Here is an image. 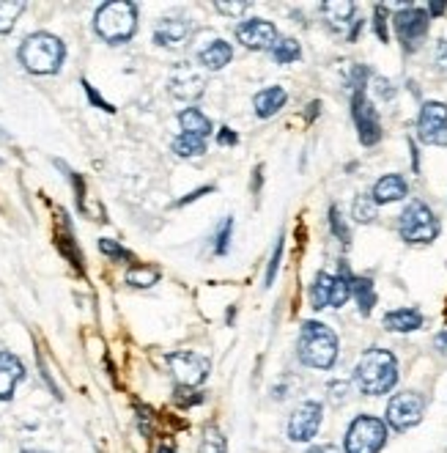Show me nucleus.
<instances>
[{"instance_id": "nucleus-1", "label": "nucleus", "mask_w": 447, "mask_h": 453, "mask_svg": "<svg viewBox=\"0 0 447 453\" xmlns=\"http://www.w3.org/2000/svg\"><path fill=\"white\" fill-rule=\"evenodd\" d=\"M354 380L365 395H384L398 382V360L387 349H367L354 371Z\"/></svg>"}, {"instance_id": "nucleus-2", "label": "nucleus", "mask_w": 447, "mask_h": 453, "mask_svg": "<svg viewBox=\"0 0 447 453\" xmlns=\"http://www.w3.org/2000/svg\"><path fill=\"white\" fill-rule=\"evenodd\" d=\"M138 28V9L129 0H110L102 4L94 17V31L102 42L108 44H124L133 39Z\"/></svg>"}, {"instance_id": "nucleus-3", "label": "nucleus", "mask_w": 447, "mask_h": 453, "mask_svg": "<svg viewBox=\"0 0 447 453\" xmlns=\"http://www.w3.org/2000/svg\"><path fill=\"white\" fill-rule=\"evenodd\" d=\"M297 355L307 368L327 371L337 360V335L322 322H305L297 341Z\"/></svg>"}, {"instance_id": "nucleus-4", "label": "nucleus", "mask_w": 447, "mask_h": 453, "mask_svg": "<svg viewBox=\"0 0 447 453\" xmlns=\"http://www.w3.org/2000/svg\"><path fill=\"white\" fill-rule=\"evenodd\" d=\"M66 58V47L52 34H31L19 47L22 66L34 74H56Z\"/></svg>"}, {"instance_id": "nucleus-5", "label": "nucleus", "mask_w": 447, "mask_h": 453, "mask_svg": "<svg viewBox=\"0 0 447 453\" xmlns=\"http://www.w3.org/2000/svg\"><path fill=\"white\" fill-rule=\"evenodd\" d=\"M398 234L409 245H431L439 236V220L423 201H409V206L401 211Z\"/></svg>"}, {"instance_id": "nucleus-6", "label": "nucleus", "mask_w": 447, "mask_h": 453, "mask_svg": "<svg viewBox=\"0 0 447 453\" xmlns=\"http://www.w3.org/2000/svg\"><path fill=\"white\" fill-rule=\"evenodd\" d=\"M387 442V423L374 415H360L346 432V453H379Z\"/></svg>"}, {"instance_id": "nucleus-7", "label": "nucleus", "mask_w": 447, "mask_h": 453, "mask_svg": "<svg viewBox=\"0 0 447 453\" xmlns=\"http://www.w3.org/2000/svg\"><path fill=\"white\" fill-rule=\"evenodd\" d=\"M349 297H352V275L346 266L340 275H330V273L315 275V283L310 288L313 308H344Z\"/></svg>"}, {"instance_id": "nucleus-8", "label": "nucleus", "mask_w": 447, "mask_h": 453, "mask_svg": "<svg viewBox=\"0 0 447 453\" xmlns=\"http://www.w3.org/2000/svg\"><path fill=\"white\" fill-rule=\"evenodd\" d=\"M423 415H426V398L420 393H414V390L396 393L390 398V404H387V423L396 432L414 429V426L423 420Z\"/></svg>"}, {"instance_id": "nucleus-9", "label": "nucleus", "mask_w": 447, "mask_h": 453, "mask_svg": "<svg viewBox=\"0 0 447 453\" xmlns=\"http://www.w3.org/2000/svg\"><path fill=\"white\" fill-rule=\"evenodd\" d=\"M396 34L404 44L406 52H414L420 50V44L426 42V34H428V25H431V17L428 12L417 9V6H406L396 14Z\"/></svg>"}, {"instance_id": "nucleus-10", "label": "nucleus", "mask_w": 447, "mask_h": 453, "mask_svg": "<svg viewBox=\"0 0 447 453\" xmlns=\"http://www.w3.org/2000/svg\"><path fill=\"white\" fill-rule=\"evenodd\" d=\"M168 365L173 371L178 388H195L208 377V371H212V363L198 352H173L168 355Z\"/></svg>"}, {"instance_id": "nucleus-11", "label": "nucleus", "mask_w": 447, "mask_h": 453, "mask_svg": "<svg viewBox=\"0 0 447 453\" xmlns=\"http://www.w3.org/2000/svg\"><path fill=\"white\" fill-rule=\"evenodd\" d=\"M417 135L428 146H447V104L426 102L417 119Z\"/></svg>"}, {"instance_id": "nucleus-12", "label": "nucleus", "mask_w": 447, "mask_h": 453, "mask_svg": "<svg viewBox=\"0 0 447 453\" xmlns=\"http://www.w3.org/2000/svg\"><path fill=\"white\" fill-rule=\"evenodd\" d=\"M352 116L360 132L362 146H376L382 141V121L374 108V102L365 96V91H354L352 96Z\"/></svg>"}, {"instance_id": "nucleus-13", "label": "nucleus", "mask_w": 447, "mask_h": 453, "mask_svg": "<svg viewBox=\"0 0 447 453\" xmlns=\"http://www.w3.org/2000/svg\"><path fill=\"white\" fill-rule=\"evenodd\" d=\"M168 91H170L173 99L195 102V99L206 91V74H203L201 69H195L193 64H178V66L170 72Z\"/></svg>"}, {"instance_id": "nucleus-14", "label": "nucleus", "mask_w": 447, "mask_h": 453, "mask_svg": "<svg viewBox=\"0 0 447 453\" xmlns=\"http://www.w3.org/2000/svg\"><path fill=\"white\" fill-rule=\"evenodd\" d=\"M322 429V404L305 402L294 410L292 420H288V437L294 442H310Z\"/></svg>"}, {"instance_id": "nucleus-15", "label": "nucleus", "mask_w": 447, "mask_h": 453, "mask_svg": "<svg viewBox=\"0 0 447 453\" xmlns=\"http://www.w3.org/2000/svg\"><path fill=\"white\" fill-rule=\"evenodd\" d=\"M236 39H239L247 50H272L277 36V28L267 19H247L236 25Z\"/></svg>"}, {"instance_id": "nucleus-16", "label": "nucleus", "mask_w": 447, "mask_h": 453, "mask_svg": "<svg viewBox=\"0 0 447 453\" xmlns=\"http://www.w3.org/2000/svg\"><path fill=\"white\" fill-rule=\"evenodd\" d=\"M190 36H193V25L181 17H165V19L156 22V28H154V42L160 47H168V50L184 47L190 42Z\"/></svg>"}, {"instance_id": "nucleus-17", "label": "nucleus", "mask_w": 447, "mask_h": 453, "mask_svg": "<svg viewBox=\"0 0 447 453\" xmlns=\"http://www.w3.org/2000/svg\"><path fill=\"white\" fill-rule=\"evenodd\" d=\"M22 377H25L22 363L9 352H0V402H9Z\"/></svg>"}, {"instance_id": "nucleus-18", "label": "nucleus", "mask_w": 447, "mask_h": 453, "mask_svg": "<svg viewBox=\"0 0 447 453\" xmlns=\"http://www.w3.org/2000/svg\"><path fill=\"white\" fill-rule=\"evenodd\" d=\"M354 4H349V0H330V4H322V12L327 17V25L335 31V34H344L354 19Z\"/></svg>"}, {"instance_id": "nucleus-19", "label": "nucleus", "mask_w": 447, "mask_h": 453, "mask_svg": "<svg viewBox=\"0 0 447 453\" xmlns=\"http://www.w3.org/2000/svg\"><path fill=\"white\" fill-rule=\"evenodd\" d=\"M233 58V47L223 39H215V42H208L201 52H198V61L203 64V69L208 72H220L223 66H228Z\"/></svg>"}, {"instance_id": "nucleus-20", "label": "nucleus", "mask_w": 447, "mask_h": 453, "mask_svg": "<svg viewBox=\"0 0 447 453\" xmlns=\"http://www.w3.org/2000/svg\"><path fill=\"white\" fill-rule=\"evenodd\" d=\"M384 327L390 333H412L423 327V313L417 308H398V311H390L384 316Z\"/></svg>"}, {"instance_id": "nucleus-21", "label": "nucleus", "mask_w": 447, "mask_h": 453, "mask_svg": "<svg viewBox=\"0 0 447 453\" xmlns=\"http://www.w3.org/2000/svg\"><path fill=\"white\" fill-rule=\"evenodd\" d=\"M285 99H288V94H285L280 86H269V88H264V91H258V94L253 96L255 116H261V119L275 116V113L283 108V104H285Z\"/></svg>"}, {"instance_id": "nucleus-22", "label": "nucleus", "mask_w": 447, "mask_h": 453, "mask_svg": "<svg viewBox=\"0 0 447 453\" xmlns=\"http://www.w3.org/2000/svg\"><path fill=\"white\" fill-rule=\"evenodd\" d=\"M178 124H181V135H193V138H201L206 141L208 135H212V121H208L198 108H187L178 113Z\"/></svg>"}, {"instance_id": "nucleus-23", "label": "nucleus", "mask_w": 447, "mask_h": 453, "mask_svg": "<svg viewBox=\"0 0 447 453\" xmlns=\"http://www.w3.org/2000/svg\"><path fill=\"white\" fill-rule=\"evenodd\" d=\"M374 201L376 203H392V201H401L406 198V181L398 176V173H390V176H382L374 188Z\"/></svg>"}, {"instance_id": "nucleus-24", "label": "nucleus", "mask_w": 447, "mask_h": 453, "mask_svg": "<svg viewBox=\"0 0 447 453\" xmlns=\"http://www.w3.org/2000/svg\"><path fill=\"white\" fill-rule=\"evenodd\" d=\"M352 297L357 300L362 316L371 313L374 305H376V288H374V280H371V278H354V275H352Z\"/></svg>"}, {"instance_id": "nucleus-25", "label": "nucleus", "mask_w": 447, "mask_h": 453, "mask_svg": "<svg viewBox=\"0 0 447 453\" xmlns=\"http://www.w3.org/2000/svg\"><path fill=\"white\" fill-rule=\"evenodd\" d=\"M272 56H275L277 64H294V61H299V56H302V47H299V42H294V39L280 36V39L275 42V47H272Z\"/></svg>"}, {"instance_id": "nucleus-26", "label": "nucleus", "mask_w": 447, "mask_h": 453, "mask_svg": "<svg viewBox=\"0 0 447 453\" xmlns=\"http://www.w3.org/2000/svg\"><path fill=\"white\" fill-rule=\"evenodd\" d=\"M22 12H25L22 0H0V34H9Z\"/></svg>"}, {"instance_id": "nucleus-27", "label": "nucleus", "mask_w": 447, "mask_h": 453, "mask_svg": "<svg viewBox=\"0 0 447 453\" xmlns=\"http://www.w3.org/2000/svg\"><path fill=\"white\" fill-rule=\"evenodd\" d=\"M160 280V270L156 266H133V270L126 273V283H133L138 288H148Z\"/></svg>"}, {"instance_id": "nucleus-28", "label": "nucleus", "mask_w": 447, "mask_h": 453, "mask_svg": "<svg viewBox=\"0 0 447 453\" xmlns=\"http://www.w3.org/2000/svg\"><path fill=\"white\" fill-rule=\"evenodd\" d=\"M173 151L178 157H203L206 154V141L193 138V135H178L173 141Z\"/></svg>"}, {"instance_id": "nucleus-29", "label": "nucleus", "mask_w": 447, "mask_h": 453, "mask_svg": "<svg viewBox=\"0 0 447 453\" xmlns=\"http://www.w3.org/2000/svg\"><path fill=\"white\" fill-rule=\"evenodd\" d=\"M352 215L357 223H371L376 218V201L374 196H357L354 206H352Z\"/></svg>"}, {"instance_id": "nucleus-30", "label": "nucleus", "mask_w": 447, "mask_h": 453, "mask_svg": "<svg viewBox=\"0 0 447 453\" xmlns=\"http://www.w3.org/2000/svg\"><path fill=\"white\" fill-rule=\"evenodd\" d=\"M201 453H225V437L220 434V429H215V426H208L206 429Z\"/></svg>"}, {"instance_id": "nucleus-31", "label": "nucleus", "mask_w": 447, "mask_h": 453, "mask_svg": "<svg viewBox=\"0 0 447 453\" xmlns=\"http://www.w3.org/2000/svg\"><path fill=\"white\" fill-rule=\"evenodd\" d=\"M231 234H233V220L228 218V220L223 223L220 234H217V245H215L217 256H225V253H228V245H231Z\"/></svg>"}, {"instance_id": "nucleus-32", "label": "nucleus", "mask_w": 447, "mask_h": 453, "mask_svg": "<svg viewBox=\"0 0 447 453\" xmlns=\"http://www.w3.org/2000/svg\"><path fill=\"white\" fill-rule=\"evenodd\" d=\"M330 223H332V231H335V236L340 239V242H349V228H346L344 220H340V211L335 206L330 209Z\"/></svg>"}, {"instance_id": "nucleus-33", "label": "nucleus", "mask_w": 447, "mask_h": 453, "mask_svg": "<svg viewBox=\"0 0 447 453\" xmlns=\"http://www.w3.org/2000/svg\"><path fill=\"white\" fill-rule=\"evenodd\" d=\"M99 250H102L104 256H110V258H129V253H126L121 245H116L113 239H102V242H99Z\"/></svg>"}, {"instance_id": "nucleus-34", "label": "nucleus", "mask_w": 447, "mask_h": 453, "mask_svg": "<svg viewBox=\"0 0 447 453\" xmlns=\"http://www.w3.org/2000/svg\"><path fill=\"white\" fill-rule=\"evenodd\" d=\"M374 25H376V36H379L382 42H387L390 34H387V9H384V6H376V19H374Z\"/></svg>"}, {"instance_id": "nucleus-35", "label": "nucleus", "mask_w": 447, "mask_h": 453, "mask_svg": "<svg viewBox=\"0 0 447 453\" xmlns=\"http://www.w3.org/2000/svg\"><path fill=\"white\" fill-rule=\"evenodd\" d=\"M346 393H349V382H332L330 385V398H332L335 404L346 402Z\"/></svg>"}, {"instance_id": "nucleus-36", "label": "nucleus", "mask_w": 447, "mask_h": 453, "mask_svg": "<svg viewBox=\"0 0 447 453\" xmlns=\"http://www.w3.org/2000/svg\"><path fill=\"white\" fill-rule=\"evenodd\" d=\"M280 248H283V242L277 239V245H275V256H272V261H269V273H267V286H272V280H275L277 264H280Z\"/></svg>"}, {"instance_id": "nucleus-37", "label": "nucleus", "mask_w": 447, "mask_h": 453, "mask_svg": "<svg viewBox=\"0 0 447 453\" xmlns=\"http://www.w3.org/2000/svg\"><path fill=\"white\" fill-rule=\"evenodd\" d=\"M236 141H239V138H236V132H231L228 127L220 129V135H217V143L220 146H236Z\"/></svg>"}, {"instance_id": "nucleus-38", "label": "nucleus", "mask_w": 447, "mask_h": 453, "mask_svg": "<svg viewBox=\"0 0 447 453\" xmlns=\"http://www.w3.org/2000/svg\"><path fill=\"white\" fill-rule=\"evenodd\" d=\"M217 12H223V14H242V12H247V4H217Z\"/></svg>"}, {"instance_id": "nucleus-39", "label": "nucleus", "mask_w": 447, "mask_h": 453, "mask_svg": "<svg viewBox=\"0 0 447 453\" xmlns=\"http://www.w3.org/2000/svg\"><path fill=\"white\" fill-rule=\"evenodd\" d=\"M436 66L442 72H447V42H439L436 44Z\"/></svg>"}, {"instance_id": "nucleus-40", "label": "nucleus", "mask_w": 447, "mask_h": 453, "mask_svg": "<svg viewBox=\"0 0 447 453\" xmlns=\"http://www.w3.org/2000/svg\"><path fill=\"white\" fill-rule=\"evenodd\" d=\"M83 86H86V91H88V96H91V102H94V104H99V108H102V111H108V113H113V108H110V104H108V102H104V99H102V96H99V94H96V91H94V88H91L88 83H83Z\"/></svg>"}, {"instance_id": "nucleus-41", "label": "nucleus", "mask_w": 447, "mask_h": 453, "mask_svg": "<svg viewBox=\"0 0 447 453\" xmlns=\"http://www.w3.org/2000/svg\"><path fill=\"white\" fill-rule=\"evenodd\" d=\"M434 346H436V352L447 357V330H442L436 338H434Z\"/></svg>"}, {"instance_id": "nucleus-42", "label": "nucleus", "mask_w": 447, "mask_h": 453, "mask_svg": "<svg viewBox=\"0 0 447 453\" xmlns=\"http://www.w3.org/2000/svg\"><path fill=\"white\" fill-rule=\"evenodd\" d=\"M310 453H337V448L335 445H322V448H313Z\"/></svg>"}, {"instance_id": "nucleus-43", "label": "nucleus", "mask_w": 447, "mask_h": 453, "mask_svg": "<svg viewBox=\"0 0 447 453\" xmlns=\"http://www.w3.org/2000/svg\"><path fill=\"white\" fill-rule=\"evenodd\" d=\"M447 9V4H431V14H442Z\"/></svg>"}, {"instance_id": "nucleus-44", "label": "nucleus", "mask_w": 447, "mask_h": 453, "mask_svg": "<svg viewBox=\"0 0 447 453\" xmlns=\"http://www.w3.org/2000/svg\"><path fill=\"white\" fill-rule=\"evenodd\" d=\"M160 453H176V450H173L170 445H163V448H160Z\"/></svg>"}, {"instance_id": "nucleus-45", "label": "nucleus", "mask_w": 447, "mask_h": 453, "mask_svg": "<svg viewBox=\"0 0 447 453\" xmlns=\"http://www.w3.org/2000/svg\"><path fill=\"white\" fill-rule=\"evenodd\" d=\"M25 453H42V450H25Z\"/></svg>"}]
</instances>
